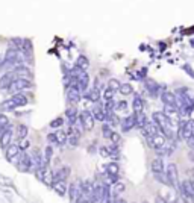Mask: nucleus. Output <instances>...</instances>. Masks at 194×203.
<instances>
[{
	"mask_svg": "<svg viewBox=\"0 0 194 203\" xmlns=\"http://www.w3.org/2000/svg\"><path fill=\"white\" fill-rule=\"evenodd\" d=\"M112 185H114V194H115V196H120V194H123V193H124L126 185H124L123 182L117 181V182H115V183H112Z\"/></svg>",
	"mask_w": 194,
	"mask_h": 203,
	"instance_id": "nucleus-38",
	"label": "nucleus"
},
{
	"mask_svg": "<svg viewBox=\"0 0 194 203\" xmlns=\"http://www.w3.org/2000/svg\"><path fill=\"white\" fill-rule=\"evenodd\" d=\"M190 181H191V182H194V168H193V170H190Z\"/></svg>",
	"mask_w": 194,
	"mask_h": 203,
	"instance_id": "nucleus-51",
	"label": "nucleus"
},
{
	"mask_svg": "<svg viewBox=\"0 0 194 203\" xmlns=\"http://www.w3.org/2000/svg\"><path fill=\"white\" fill-rule=\"evenodd\" d=\"M11 141H12V129L9 126V128H6L0 133V146H2V149H5L8 144H11Z\"/></svg>",
	"mask_w": 194,
	"mask_h": 203,
	"instance_id": "nucleus-16",
	"label": "nucleus"
},
{
	"mask_svg": "<svg viewBox=\"0 0 194 203\" xmlns=\"http://www.w3.org/2000/svg\"><path fill=\"white\" fill-rule=\"evenodd\" d=\"M41 182L43 183H46V185H52L53 183V171H50L49 170V167H46L44 168V171H43V176H41Z\"/></svg>",
	"mask_w": 194,
	"mask_h": 203,
	"instance_id": "nucleus-28",
	"label": "nucleus"
},
{
	"mask_svg": "<svg viewBox=\"0 0 194 203\" xmlns=\"http://www.w3.org/2000/svg\"><path fill=\"white\" fill-rule=\"evenodd\" d=\"M55 133V139H56V144L58 146H62V144H65L67 143V132H64V130H56L53 132Z\"/></svg>",
	"mask_w": 194,
	"mask_h": 203,
	"instance_id": "nucleus-32",
	"label": "nucleus"
},
{
	"mask_svg": "<svg viewBox=\"0 0 194 203\" xmlns=\"http://www.w3.org/2000/svg\"><path fill=\"white\" fill-rule=\"evenodd\" d=\"M20 147H18V144H8L6 147H5V158L9 161V162H12L15 158H17V155L20 153Z\"/></svg>",
	"mask_w": 194,
	"mask_h": 203,
	"instance_id": "nucleus-11",
	"label": "nucleus"
},
{
	"mask_svg": "<svg viewBox=\"0 0 194 203\" xmlns=\"http://www.w3.org/2000/svg\"><path fill=\"white\" fill-rule=\"evenodd\" d=\"M67 191H68V197L71 202H77V199H79L82 196V182L77 179L74 181L73 183H70V186L67 188Z\"/></svg>",
	"mask_w": 194,
	"mask_h": 203,
	"instance_id": "nucleus-9",
	"label": "nucleus"
},
{
	"mask_svg": "<svg viewBox=\"0 0 194 203\" xmlns=\"http://www.w3.org/2000/svg\"><path fill=\"white\" fill-rule=\"evenodd\" d=\"M135 114V126L140 129H143L146 123H147V117H146V114L141 111V112H134Z\"/></svg>",
	"mask_w": 194,
	"mask_h": 203,
	"instance_id": "nucleus-24",
	"label": "nucleus"
},
{
	"mask_svg": "<svg viewBox=\"0 0 194 203\" xmlns=\"http://www.w3.org/2000/svg\"><path fill=\"white\" fill-rule=\"evenodd\" d=\"M185 141H187V144H188L190 150H194V133H193V135H191L190 138H187Z\"/></svg>",
	"mask_w": 194,
	"mask_h": 203,
	"instance_id": "nucleus-48",
	"label": "nucleus"
},
{
	"mask_svg": "<svg viewBox=\"0 0 194 203\" xmlns=\"http://www.w3.org/2000/svg\"><path fill=\"white\" fill-rule=\"evenodd\" d=\"M82 97V93L79 91V88L74 85V78H71V83L67 86V99L71 105H76L77 102L81 100Z\"/></svg>",
	"mask_w": 194,
	"mask_h": 203,
	"instance_id": "nucleus-7",
	"label": "nucleus"
},
{
	"mask_svg": "<svg viewBox=\"0 0 194 203\" xmlns=\"http://www.w3.org/2000/svg\"><path fill=\"white\" fill-rule=\"evenodd\" d=\"M50 186L53 188V191L61 197L67 194V181H55Z\"/></svg>",
	"mask_w": 194,
	"mask_h": 203,
	"instance_id": "nucleus-15",
	"label": "nucleus"
},
{
	"mask_svg": "<svg viewBox=\"0 0 194 203\" xmlns=\"http://www.w3.org/2000/svg\"><path fill=\"white\" fill-rule=\"evenodd\" d=\"M161 100H162V103L177 105V99H176L174 93H170V91H162V93H161ZM177 108H179V106H177Z\"/></svg>",
	"mask_w": 194,
	"mask_h": 203,
	"instance_id": "nucleus-21",
	"label": "nucleus"
},
{
	"mask_svg": "<svg viewBox=\"0 0 194 203\" xmlns=\"http://www.w3.org/2000/svg\"><path fill=\"white\" fill-rule=\"evenodd\" d=\"M47 141L50 144H56V139H55V133H49L47 135Z\"/></svg>",
	"mask_w": 194,
	"mask_h": 203,
	"instance_id": "nucleus-49",
	"label": "nucleus"
},
{
	"mask_svg": "<svg viewBox=\"0 0 194 203\" xmlns=\"http://www.w3.org/2000/svg\"><path fill=\"white\" fill-rule=\"evenodd\" d=\"M143 132H144V135L147 136V138H150V136H153V135H156V133H159V128H158V124L156 123H146V126L143 128Z\"/></svg>",
	"mask_w": 194,
	"mask_h": 203,
	"instance_id": "nucleus-18",
	"label": "nucleus"
},
{
	"mask_svg": "<svg viewBox=\"0 0 194 203\" xmlns=\"http://www.w3.org/2000/svg\"><path fill=\"white\" fill-rule=\"evenodd\" d=\"M99 153H100L102 158H109L111 156L109 155V150H108V146H100L99 147Z\"/></svg>",
	"mask_w": 194,
	"mask_h": 203,
	"instance_id": "nucleus-45",
	"label": "nucleus"
},
{
	"mask_svg": "<svg viewBox=\"0 0 194 203\" xmlns=\"http://www.w3.org/2000/svg\"><path fill=\"white\" fill-rule=\"evenodd\" d=\"M85 99H88L89 102H99L100 100V91H99V88H93V90H89L85 93Z\"/></svg>",
	"mask_w": 194,
	"mask_h": 203,
	"instance_id": "nucleus-29",
	"label": "nucleus"
},
{
	"mask_svg": "<svg viewBox=\"0 0 194 203\" xmlns=\"http://www.w3.org/2000/svg\"><path fill=\"white\" fill-rule=\"evenodd\" d=\"M79 123L82 124V128L85 130H93L94 129V124H96V120L93 117V114L91 111H82V114L79 115Z\"/></svg>",
	"mask_w": 194,
	"mask_h": 203,
	"instance_id": "nucleus-6",
	"label": "nucleus"
},
{
	"mask_svg": "<svg viewBox=\"0 0 194 203\" xmlns=\"http://www.w3.org/2000/svg\"><path fill=\"white\" fill-rule=\"evenodd\" d=\"M177 189L180 191L187 200H194V183L191 181H184V182H179Z\"/></svg>",
	"mask_w": 194,
	"mask_h": 203,
	"instance_id": "nucleus-8",
	"label": "nucleus"
},
{
	"mask_svg": "<svg viewBox=\"0 0 194 203\" xmlns=\"http://www.w3.org/2000/svg\"><path fill=\"white\" fill-rule=\"evenodd\" d=\"M132 108H134V112H141L144 111V100L141 99L138 94L134 96V100H132Z\"/></svg>",
	"mask_w": 194,
	"mask_h": 203,
	"instance_id": "nucleus-25",
	"label": "nucleus"
},
{
	"mask_svg": "<svg viewBox=\"0 0 194 203\" xmlns=\"http://www.w3.org/2000/svg\"><path fill=\"white\" fill-rule=\"evenodd\" d=\"M11 123H9V118L6 117V114L3 112H0V133H2L6 128H9Z\"/></svg>",
	"mask_w": 194,
	"mask_h": 203,
	"instance_id": "nucleus-36",
	"label": "nucleus"
},
{
	"mask_svg": "<svg viewBox=\"0 0 194 203\" xmlns=\"http://www.w3.org/2000/svg\"><path fill=\"white\" fill-rule=\"evenodd\" d=\"M118 91H120V94H123V96H131V94L134 93V86H132L131 83H120Z\"/></svg>",
	"mask_w": 194,
	"mask_h": 203,
	"instance_id": "nucleus-35",
	"label": "nucleus"
},
{
	"mask_svg": "<svg viewBox=\"0 0 194 203\" xmlns=\"http://www.w3.org/2000/svg\"><path fill=\"white\" fill-rule=\"evenodd\" d=\"M152 120L153 123H156L158 124V128H165V126H170V117H167L164 112H153L152 114Z\"/></svg>",
	"mask_w": 194,
	"mask_h": 203,
	"instance_id": "nucleus-10",
	"label": "nucleus"
},
{
	"mask_svg": "<svg viewBox=\"0 0 194 203\" xmlns=\"http://www.w3.org/2000/svg\"><path fill=\"white\" fill-rule=\"evenodd\" d=\"M70 171H71V168L68 165H64L59 170L53 171V182L55 181H67L68 176H70Z\"/></svg>",
	"mask_w": 194,
	"mask_h": 203,
	"instance_id": "nucleus-14",
	"label": "nucleus"
},
{
	"mask_svg": "<svg viewBox=\"0 0 194 203\" xmlns=\"http://www.w3.org/2000/svg\"><path fill=\"white\" fill-rule=\"evenodd\" d=\"M76 67H77V68H81V70H86V68L89 67L88 58H86V56H84V55H81L79 58L76 59Z\"/></svg>",
	"mask_w": 194,
	"mask_h": 203,
	"instance_id": "nucleus-34",
	"label": "nucleus"
},
{
	"mask_svg": "<svg viewBox=\"0 0 194 203\" xmlns=\"http://www.w3.org/2000/svg\"><path fill=\"white\" fill-rule=\"evenodd\" d=\"M152 171L153 173H162L165 170V165H164V161L161 158H156V159H153L152 161Z\"/></svg>",
	"mask_w": 194,
	"mask_h": 203,
	"instance_id": "nucleus-26",
	"label": "nucleus"
},
{
	"mask_svg": "<svg viewBox=\"0 0 194 203\" xmlns=\"http://www.w3.org/2000/svg\"><path fill=\"white\" fill-rule=\"evenodd\" d=\"M111 132H112V128H111V126H109L108 123H103V124H102V135L105 136V138H109Z\"/></svg>",
	"mask_w": 194,
	"mask_h": 203,
	"instance_id": "nucleus-41",
	"label": "nucleus"
},
{
	"mask_svg": "<svg viewBox=\"0 0 194 203\" xmlns=\"http://www.w3.org/2000/svg\"><path fill=\"white\" fill-rule=\"evenodd\" d=\"M52 156H53V147H52V146H47L46 150H44V156H43V161H44L46 165H49V164H50Z\"/></svg>",
	"mask_w": 194,
	"mask_h": 203,
	"instance_id": "nucleus-37",
	"label": "nucleus"
},
{
	"mask_svg": "<svg viewBox=\"0 0 194 203\" xmlns=\"http://www.w3.org/2000/svg\"><path fill=\"white\" fill-rule=\"evenodd\" d=\"M108 86L111 88V90H114V91H118L120 82H118L117 79H109V80H108Z\"/></svg>",
	"mask_w": 194,
	"mask_h": 203,
	"instance_id": "nucleus-43",
	"label": "nucleus"
},
{
	"mask_svg": "<svg viewBox=\"0 0 194 203\" xmlns=\"http://www.w3.org/2000/svg\"><path fill=\"white\" fill-rule=\"evenodd\" d=\"M194 132V121L193 120H188V121H179V129H177V136L180 139H187L193 135Z\"/></svg>",
	"mask_w": 194,
	"mask_h": 203,
	"instance_id": "nucleus-5",
	"label": "nucleus"
},
{
	"mask_svg": "<svg viewBox=\"0 0 194 203\" xmlns=\"http://www.w3.org/2000/svg\"><path fill=\"white\" fill-rule=\"evenodd\" d=\"M15 79V74L14 71H6L2 74V78H0V90H8L9 85L12 83V80Z\"/></svg>",
	"mask_w": 194,
	"mask_h": 203,
	"instance_id": "nucleus-13",
	"label": "nucleus"
},
{
	"mask_svg": "<svg viewBox=\"0 0 194 203\" xmlns=\"http://www.w3.org/2000/svg\"><path fill=\"white\" fill-rule=\"evenodd\" d=\"M65 115H67V120H68V124L70 126H73V124H76L77 123V109L74 108V106H70L67 111H65Z\"/></svg>",
	"mask_w": 194,
	"mask_h": 203,
	"instance_id": "nucleus-22",
	"label": "nucleus"
},
{
	"mask_svg": "<svg viewBox=\"0 0 194 203\" xmlns=\"http://www.w3.org/2000/svg\"><path fill=\"white\" fill-rule=\"evenodd\" d=\"M191 46H193V47H194V40H191Z\"/></svg>",
	"mask_w": 194,
	"mask_h": 203,
	"instance_id": "nucleus-52",
	"label": "nucleus"
},
{
	"mask_svg": "<svg viewBox=\"0 0 194 203\" xmlns=\"http://www.w3.org/2000/svg\"><path fill=\"white\" fill-rule=\"evenodd\" d=\"M108 139H111V143H114V144H118V143L121 141V136H120V133H117V132L112 130Z\"/></svg>",
	"mask_w": 194,
	"mask_h": 203,
	"instance_id": "nucleus-42",
	"label": "nucleus"
},
{
	"mask_svg": "<svg viewBox=\"0 0 194 203\" xmlns=\"http://www.w3.org/2000/svg\"><path fill=\"white\" fill-rule=\"evenodd\" d=\"M188 159L191 162H194V150H190V153H188Z\"/></svg>",
	"mask_w": 194,
	"mask_h": 203,
	"instance_id": "nucleus-50",
	"label": "nucleus"
},
{
	"mask_svg": "<svg viewBox=\"0 0 194 203\" xmlns=\"http://www.w3.org/2000/svg\"><path fill=\"white\" fill-rule=\"evenodd\" d=\"M20 52L24 55V58H29L32 55V41L28 40V38H23V46Z\"/></svg>",
	"mask_w": 194,
	"mask_h": 203,
	"instance_id": "nucleus-23",
	"label": "nucleus"
},
{
	"mask_svg": "<svg viewBox=\"0 0 194 203\" xmlns=\"http://www.w3.org/2000/svg\"><path fill=\"white\" fill-rule=\"evenodd\" d=\"M105 121H108V124L111 126V128H117V126H120V121H121V120L117 117L115 111H111V112H106Z\"/></svg>",
	"mask_w": 194,
	"mask_h": 203,
	"instance_id": "nucleus-20",
	"label": "nucleus"
},
{
	"mask_svg": "<svg viewBox=\"0 0 194 203\" xmlns=\"http://www.w3.org/2000/svg\"><path fill=\"white\" fill-rule=\"evenodd\" d=\"M126 108H127V103L124 100H121V102L114 105V111H126Z\"/></svg>",
	"mask_w": 194,
	"mask_h": 203,
	"instance_id": "nucleus-46",
	"label": "nucleus"
},
{
	"mask_svg": "<svg viewBox=\"0 0 194 203\" xmlns=\"http://www.w3.org/2000/svg\"><path fill=\"white\" fill-rule=\"evenodd\" d=\"M118 171H120V167L117 162H109L106 165V173L108 176H118Z\"/></svg>",
	"mask_w": 194,
	"mask_h": 203,
	"instance_id": "nucleus-33",
	"label": "nucleus"
},
{
	"mask_svg": "<svg viewBox=\"0 0 194 203\" xmlns=\"http://www.w3.org/2000/svg\"><path fill=\"white\" fill-rule=\"evenodd\" d=\"M114 90H111V88L109 86H106V90L105 91H103V99H105V100H111V99H114Z\"/></svg>",
	"mask_w": 194,
	"mask_h": 203,
	"instance_id": "nucleus-44",
	"label": "nucleus"
},
{
	"mask_svg": "<svg viewBox=\"0 0 194 203\" xmlns=\"http://www.w3.org/2000/svg\"><path fill=\"white\" fill-rule=\"evenodd\" d=\"M91 114H93L94 120H97V121H105L106 112H105V108H103V105H100L99 102H96V105L93 106V109H91Z\"/></svg>",
	"mask_w": 194,
	"mask_h": 203,
	"instance_id": "nucleus-12",
	"label": "nucleus"
},
{
	"mask_svg": "<svg viewBox=\"0 0 194 203\" xmlns=\"http://www.w3.org/2000/svg\"><path fill=\"white\" fill-rule=\"evenodd\" d=\"M179 112V108L177 105H170V103H164V114L167 117H171V115H176Z\"/></svg>",
	"mask_w": 194,
	"mask_h": 203,
	"instance_id": "nucleus-31",
	"label": "nucleus"
},
{
	"mask_svg": "<svg viewBox=\"0 0 194 203\" xmlns=\"http://www.w3.org/2000/svg\"><path fill=\"white\" fill-rule=\"evenodd\" d=\"M29 88H32V82L29 79H23V78H15L14 80H12V83L9 85L8 88V93L14 94V93H20L23 90H29Z\"/></svg>",
	"mask_w": 194,
	"mask_h": 203,
	"instance_id": "nucleus-4",
	"label": "nucleus"
},
{
	"mask_svg": "<svg viewBox=\"0 0 194 203\" xmlns=\"http://www.w3.org/2000/svg\"><path fill=\"white\" fill-rule=\"evenodd\" d=\"M120 124H121V130H123V132H129V130H131L134 126H135V114H132V115H127L126 118H123V120L120 121Z\"/></svg>",
	"mask_w": 194,
	"mask_h": 203,
	"instance_id": "nucleus-17",
	"label": "nucleus"
},
{
	"mask_svg": "<svg viewBox=\"0 0 194 203\" xmlns=\"http://www.w3.org/2000/svg\"><path fill=\"white\" fill-rule=\"evenodd\" d=\"M29 146H31V144H29V141H28L26 138H24V139H20V141H18V147H20V150H21V152H24V150L28 149Z\"/></svg>",
	"mask_w": 194,
	"mask_h": 203,
	"instance_id": "nucleus-47",
	"label": "nucleus"
},
{
	"mask_svg": "<svg viewBox=\"0 0 194 203\" xmlns=\"http://www.w3.org/2000/svg\"><path fill=\"white\" fill-rule=\"evenodd\" d=\"M146 88H147V91H149L152 96H158V93H159V85L155 82V80H152V79H147V80H146Z\"/></svg>",
	"mask_w": 194,
	"mask_h": 203,
	"instance_id": "nucleus-27",
	"label": "nucleus"
},
{
	"mask_svg": "<svg viewBox=\"0 0 194 203\" xmlns=\"http://www.w3.org/2000/svg\"><path fill=\"white\" fill-rule=\"evenodd\" d=\"M62 124H64V118L62 117H56L55 120H52L50 128L52 129H59V128H62Z\"/></svg>",
	"mask_w": 194,
	"mask_h": 203,
	"instance_id": "nucleus-40",
	"label": "nucleus"
},
{
	"mask_svg": "<svg viewBox=\"0 0 194 203\" xmlns=\"http://www.w3.org/2000/svg\"><path fill=\"white\" fill-rule=\"evenodd\" d=\"M9 46H11V47H14V49H17V50H21V46H23V38H18V36H15V38H11V40H9Z\"/></svg>",
	"mask_w": 194,
	"mask_h": 203,
	"instance_id": "nucleus-39",
	"label": "nucleus"
},
{
	"mask_svg": "<svg viewBox=\"0 0 194 203\" xmlns=\"http://www.w3.org/2000/svg\"><path fill=\"white\" fill-rule=\"evenodd\" d=\"M165 176H167V185L177 189L179 186V171H177V165L173 162H170L169 165H167V168L164 170Z\"/></svg>",
	"mask_w": 194,
	"mask_h": 203,
	"instance_id": "nucleus-2",
	"label": "nucleus"
},
{
	"mask_svg": "<svg viewBox=\"0 0 194 203\" xmlns=\"http://www.w3.org/2000/svg\"><path fill=\"white\" fill-rule=\"evenodd\" d=\"M149 143H150V146H152L153 149H155V147H161V146L165 144V136L159 132V133H156V135L150 136V138H149Z\"/></svg>",
	"mask_w": 194,
	"mask_h": 203,
	"instance_id": "nucleus-19",
	"label": "nucleus"
},
{
	"mask_svg": "<svg viewBox=\"0 0 194 203\" xmlns=\"http://www.w3.org/2000/svg\"><path fill=\"white\" fill-rule=\"evenodd\" d=\"M15 159H17V168L20 171H23V173H28V171H31V170L35 168L32 158L28 153H24V152H20Z\"/></svg>",
	"mask_w": 194,
	"mask_h": 203,
	"instance_id": "nucleus-3",
	"label": "nucleus"
},
{
	"mask_svg": "<svg viewBox=\"0 0 194 203\" xmlns=\"http://www.w3.org/2000/svg\"><path fill=\"white\" fill-rule=\"evenodd\" d=\"M28 102H29V99H28V96H24L21 91L20 93H14L9 99H6L2 105H0V109L2 111H14V109H17V108H21V106H26L28 105Z\"/></svg>",
	"mask_w": 194,
	"mask_h": 203,
	"instance_id": "nucleus-1",
	"label": "nucleus"
},
{
	"mask_svg": "<svg viewBox=\"0 0 194 203\" xmlns=\"http://www.w3.org/2000/svg\"><path fill=\"white\" fill-rule=\"evenodd\" d=\"M28 133H29L28 126H24V124H18L17 128H15V136L18 138V141H20V139H24L26 136H28Z\"/></svg>",
	"mask_w": 194,
	"mask_h": 203,
	"instance_id": "nucleus-30",
	"label": "nucleus"
}]
</instances>
